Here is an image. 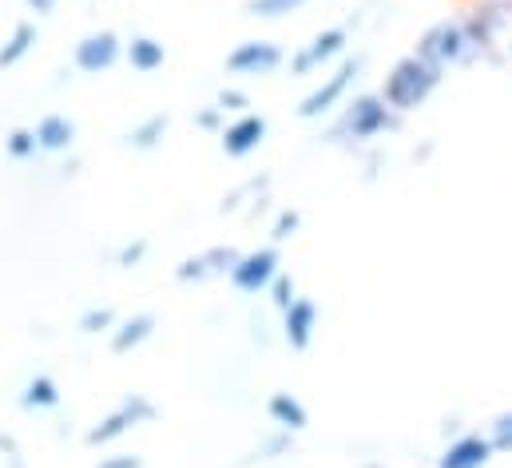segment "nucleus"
Instances as JSON below:
<instances>
[{
    "mask_svg": "<svg viewBox=\"0 0 512 468\" xmlns=\"http://www.w3.org/2000/svg\"><path fill=\"white\" fill-rule=\"evenodd\" d=\"M4 151H8L12 159H20V163H24V159H32V155L40 151L36 131H32V127H12V131H8V139H4Z\"/></svg>",
    "mask_w": 512,
    "mask_h": 468,
    "instance_id": "23",
    "label": "nucleus"
},
{
    "mask_svg": "<svg viewBox=\"0 0 512 468\" xmlns=\"http://www.w3.org/2000/svg\"><path fill=\"white\" fill-rule=\"evenodd\" d=\"M24 4H28L36 16H52V12H56V0H24Z\"/></svg>",
    "mask_w": 512,
    "mask_h": 468,
    "instance_id": "32",
    "label": "nucleus"
},
{
    "mask_svg": "<svg viewBox=\"0 0 512 468\" xmlns=\"http://www.w3.org/2000/svg\"><path fill=\"white\" fill-rule=\"evenodd\" d=\"M120 56H124V40H120L112 28H100V32H88V36L76 44L72 64H76L84 76H100V72L116 68Z\"/></svg>",
    "mask_w": 512,
    "mask_h": 468,
    "instance_id": "9",
    "label": "nucleus"
},
{
    "mask_svg": "<svg viewBox=\"0 0 512 468\" xmlns=\"http://www.w3.org/2000/svg\"><path fill=\"white\" fill-rule=\"evenodd\" d=\"M40 44V28L32 24V20H20V24H12V32H8V40L0 44V68H16L32 48Z\"/></svg>",
    "mask_w": 512,
    "mask_h": 468,
    "instance_id": "18",
    "label": "nucleus"
},
{
    "mask_svg": "<svg viewBox=\"0 0 512 468\" xmlns=\"http://www.w3.org/2000/svg\"><path fill=\"white\" fill-rule=\"evenodd\" d=\"M441 80H445L441 68H433L417 52H405L401 60H393V68L385 72L378 92H382V100L397 116H409V112H417V108H425L433 100V92L441 88Z\"/></svg>",
    "mask_w": 512,
    "mask_h": 468,
    "instance_id": "2",
    "label": "nucleus"
},
{
    "mask_svg": "<svg viewBox=\"0 0 512 468\" xmlns=\"http://www.w3.org/2000/svg\"><path fill=\"white\" fill-rule=\"evenodd\" d=\"M195 127H203V131H223V127H227V112H223L219 104H211V108H203V112L195 116Z\"/></svg>",
    "mask_w": 512,
    "mask_h": 468,
    "instance_id": "30",
    "label": "nucleus"
},
{
    "mask_svg": "<svg viewBox=\"0 0 512 468\" xmlns=\"http://www.w3.org/2000/svg\"><path fill=\"white\" fill-rule=\"evenodd\" d=\"M362 68H366V60L362 56H346L330 76H322V84L298 104V119H322L330 116L334 108H342V100L350 96V88L358 84V76H362Z\"/></svg>",
    "mask_w": 512,
    "mask_h": 468,
    "instance_id": "4",
    "label": "nucleus"
},
{
    "mask_svg": "<svg viewBox=\"0 0 512 468\" xmlns=\"http://www.w3.org/2000/svg\"><path fill=\"white\" fill-rule=\"evenodd\" d=\"M266 417H270V425L282 429V433H302V429L310 425V413H306V405H302L294 393H270Z\"/></svg>",
    "mask_w": 512,
    "mask_h": 468,
    "instance_id": "14",
    "label": "nucleus"
},
{
    "mask_svg": "<svg viewBox=\"0 0 512 468\" xmlns=\"http://www.w3.org/2000/svg\"><path fill=\"white\" fill-rule=\"evenodd\" d=\"M147 246H151L147 238H135V242H128V246L116 254V266H120V270H131V266H139V262L147 258Z\"/></svg>",
    "mask_w": 512,
    "mask_h": 468,
    "instance_id": "29",
    "label": "nucleus"
},
{
    "mask_svg": "<svg viewBox=\"0 0 512 468\" xmlns=\"http://www.w3.org/2000/svg\"><path fill=\"white\" fill-rule=\"evenodd\" d=\"M266 298H270V306L278 310V314H286L294 302H298V286H294V274H278L274 282H270V290H266Z\"/></svg>",
    "mask_w": 512,
    "mask_h": 468,
    "instance_id": "24",
    "label": "nucleus"
},
{
    "mask_svg": "<svg viewBox=\"0 0 512 468\" xmlns=\"http://www.w3.org/2000/svg\"><path fill=\"white\" fill-rule=\"evenodd\" d=\"M120 322H116V310L112 306H92V310H84V318H80V330L84 334H112Z\"/></svg>",
    "mask_w": 512,
    "mask_h": 468,
    "instance_id": "25",
    "label": "nucleus"
},
{
    "mask_svg": "<svg viewBox=\"0 0 512 468\" xmlns=\"http://www.w3.org/2000/svg\"><path fill=\"white\" fill-rule=\"evenodd\" d=\"M155 421V405L143 397V393H131L124 397L108 417H100L92 429H88V445H116L120 437H128L131 429Z\"/></svg>",
    "mask_w": 512,
    "mask_h": 468,
    "instance_id": "6",
    "label": "nucleus"
},
{
    "mask_svg": "<svg viewBox=\"0 0 512 468\" xmlns=\"http://www.w3.org/2000/svg\"><path fill=\"white\" fill-rule=\"evenodd\" d=\"M167 127H171V119L163 116V112H155V116L139 119V123H135V127L128 131V147H135V151H155V147L163 143Z\"/></svg>",
    "mask_w": 512,
    "mask_h": 468,
    "instance_id": "20",
    "label": "nucleus"
},
{
    "mask_svg": "<svg viewBox=\"0 0 512 468\" xmlns=\"http://www.w3.org/2000/svg\"><path fill=\"white\" fill-rule=\"evenodd\" d=\"M215 104H219L227 116H243V112L251 108V96H247V92H239V88H223Z\"/></svg>",
    "mask_w": 512,
    "mask_h": 468,
    "instance_id": "27",
    "label": "nucleus"
},
{
    "mask_svg": "<svg viewBox=\"0 0 512 468\" xmlns=\"http://www.w3.org/2000/svg\"><path fill=\"white\" fill-rule=\"evenodd\" d=\"M314 334H318V306L310 298H298L286 314H282V338L290 350H310L314 346Z\"/></svg>",
    "mask_w": 512,
    "mask_h": 468,
    "instance_id": "13",
    "label": "nucleus"
},
{
    "mask_svg": "<svg viewBox=\"0 0 512 468\" xmlns=\"http://www.w3.org/2000/svg\"><path fill=\"white\" fill-rule=\"evenodd\" d=\"M286 64L282 48L274 40H243L227 52V72L231 76H247V80H262L270 72H278Z\"/></svg>",
    "mask_w": 512,
    "mask_h": 468,
    "instance_id": "8",
    "label": "nucleus"
},
{
    "mask_svg": "<svg viewBox=\"0 0 512 468\" xmlns=\"http://www.w3.org/2000/svg\"><path fill=\"white\" fill-rule=\"evenodd\" d=\"M509 60H512V40H509Z\"/></svg>",
    "mask_w": 512,
    "mask_h": 468,
    "instance_id": "33",
    "label": "nucleus"
},
{
    "mask_svg": "<svg viewBox=\"0 0 512 468\" xmlns=\"http://www.w3.org/2000/svg\"><path fill=\"white\" fill-rule=\"evenodd\" d=\"M56 405H60V385H56V377L36 373V377L24 381V389H20V409H24V413H44V409H56Z\"/></svg>",
    "mask_w": 512,
    "mask_h": 468,
    "instance_id": "17",
    "label": "nucleus"
},
{
    "mask_svg": "<svg viewBox=\"0 0 512 468\" xmlns=\"http://www.w3.org/2000/svg\"><path fill=\"white\" fill-rule=\"evenodd\" d=\"M413 52H417V56H425V60H429L433 68H441V72L473 64V60H477V48H473V40H469L465 12H461V16H445V20L429 24V28L417 36Z\"/></svg>",
    "mask_w": 512,
    "mask_h": 468,
    "instance_id": "3",
    "label": "nucleus"
},
{
    "mask_svg": "<svg viewBox=\"0 0 512 468\" xmlns=\"http://www.w3.org/2000/svg\"><path fill=\"white\" fill-rule=\"evenodd\" d=\"M36 143H40V151H68L72 143H76V123L68 116H44L36 127Z\"/></svg>",
    "mask_w": 512,
    "mask_h": 468,
    "instance_id": "19",
    "label": "nucleus"
},
{
    "mask_svg": "<svg viewBox=\"0 0 512 468\" xmlns=\"http://www.w3.org/2000/svg\"><path fill=\"white\" fill-rule=\"evenodd\" d=\"M294 449V433H282L278 429V437H270L262 449H258V461H274V457H286Z\"/></svg>",
    "mask_w": 512,
    "mask_h": 468,
    "instance_id": "28",
    "label": "nucleus"
},
{
    "mask_svg": "<svg viewBox=\"0 0 512 468\" xmlns=\"http://www.w3.org/2000/svg\"><path fill=\"white\" fill-rule=\"evenodd\" d=\"M239 258H243V250H235V246H207V250L183 258L175 266V278L187 282V286L191 282H207V278H227L239 266Z\"/></svg>",
    "mask_w": 512,
    "mask_h": 468,
    "instance_id": "10",
    "label": "nucleus"
},
{
    "mask_svg": "<svg viewBox=\"0 0 512 468\" xmlns=\"http://www.w3.org/2000/svg\"><path fill=\"white\" fill-rule=\"evenodd\" d=\"M302 227V215L294 211V207H286V211H278V219H274V227H270V238H274V246L278 242H286V238H294Z\"/></svg>",
    "mask_w": 512,
    "mask_h": 468,
    "instance_id": "26",
    "label": "nucleus"
},
{
    "mask_svg": "<svg viewBox=\"0 0 512 468\" xmlns=\"http://www.w3.org/2000/svg\"><path fill=\"white\" fill-rule=\"evenodd\" d=\"M350 48V28L346 24H330L318 36H310L294 56H290V76H314L326 64H334L338 56H346Z\"/></svg>",
    "mask_w": 512,
    "mask_h": 468,
    "instance_id": "5",
    "label": "nucleus"
},
{
    "mask_svg": "<svg viewBox=\"0 0 512 468\" xmlns=\"http://www.w3.org/2000/svg\"><path fill=\"white\" fill-rule=\"evenodd\" d=\"M124 56H128L131 68L143 72V76H151V72H159L167 64V48L155 36H131L128 44H124Z\"/></svg>",
    "mask_w": 512,
    "mask_h": 468,
    "instance_id": "16",
    "label": "nucleus"
},
{
    "mask_svg": "<svg viewBox=\"0 0 512 468\" xmlns=\"http://www.w3.org/2000/svg\"><path fill=\"white\" fill-rule=\"evenodd\" d=\"M278 274H282L278 246H258V250H243L239 266H235L227 278H231V286H235L239 294H266Z\"/></svg>",
    "mask_w": 512,
    "mask_h": 468,
    "instance_id": "7",
    "label": "nucleus"
},
{
    "mask_svg": "<svg viewBox=\"0 0 512 468\" xmlns=\"http://www.w3.org/2000/svg\"><path fill=\"white\" fill-rule=\"evenodd\" d=\"M493 445H489V433H477V429H469V433H457L449 445H445V453L437 457V468H489L493 465Z\"/></svg>",
    "mask_w": 512,
    "mask_h": 468,
    "instance_id": "12",
    "label": "nucleus"
},
{
    "mask_svg": "<svg viewBox=\"0 0 512 468\" xmlns=\"http://www.w3.org/2000/svg\"><path fill=\"white\" fill-rule=\"evenodd\" d=\"M96 468H143V457H135V453H120V457H104Z\"/></svg>",
    "mask_w": 512,
    "mask_h": 468,
    "instance_id": "31",
    "label": "nucleus"
},
{
    "mask_svg": "<svg viewBox=\"0 0 512 468\" xmlns=\"http://www.w3.org/2000/svg\"><path fill=\"white\" fill-rule=\"evenodd\" d=\"M155 326H159V322H155V314H147V310H143V314H131V318H124V322H120V326L108 334V338H112V353L139 350V346H143V342L155 334Z\"/></svg>",
    "mask_w": 512,
    "mask_h": 468,
    "instance_id": "15",
    "label": "nucleus"
},
{
    "mask_svg": "<svg viewBox=\"0 0 512 468\" xmlns=\"http://www.w3.org/2000/svg\"><path fill=\"white\" fill-rule=\"evenodd\" d=\"M489 445L497 457H512V409H501L493 421H489Z\"/></svg>",
    "mask_w": 512,
    "mask_h": 468,
    "instance_id": "22",
    "label": "nucleus"
},
{
    "mask_svg": "<svg viewBox=\"0 0 512 468\" xmlns=\"http://www.w3.org/2000/svg\"><path fill=\"white\" fill-rule=\"evenodd\" d=\"M266 131H270L266 116L243 112V116H235L219 131V147H223L227 159H247V155H255L258 147L266 143Z\"/></svg>",
    "mask_w": 512,
    "mask_h": 468,
    "instance_id": "11",
    "label": "nucleus"
},
{
    "mask_svg": "<svg viewBox=\"0 0 512 468\" xmlns=\"http://www.w3.org/2000/svg\"><path fill=\"white\" fill-rule=\"evenodd\" d=\"M310 0H247V16L255 20H286L294 12H302Z\"/></svg>",
    "mask_w": 512,
    "mask_h": 468,
    "instance_id": "21",
    "label": "nucleus"
},
{
    "mask_svg": "<svg viewBox=\"0 0 512 468\" xmlns=\"http://www.w3.org/2000/svg\"><path fill=\"white\" fill-rule=\"evenodd\" d=\"M401 119L389 104L382 100V92H362V96H354L342 112H338V119L330 123V143L334 147H370V143H378L382 135H389V131H397L401 127Z\"/></svg>",
    "mask_w": 512,
    "mask_h": 468,
    "instance_id": "1",
    "label": "nucleus"
}]
</instances>
